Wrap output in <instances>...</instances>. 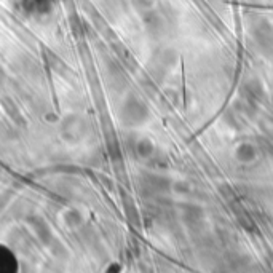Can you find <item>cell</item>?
<instances>
[{
  "label": "cell",
  "mask_w": 273,
  "mask_h": 273,
  "mask_svg": "<svg viewBox=\"0 0 273 273\" xmlns=\"http://www.w3.org/2000/svg\"><path fill=\"white\" fill-rule=\"evenodd\" d=\"M144 184L150 193H163L171 188V182L162 176H147L144 179Z\"/></svg>",
  "instance_id": "2"
},
{
  "label": "cell",
  "mask_w": 273,
  "mask_h": 273,
  "mask_svg": "<svg viewBox=\"0 0 273 273\" xmlns=\"http://www.w3.org/2000/svg\"><path fill=\"white\" fill-rule=\"evenodd\" d=\"M182 219L188 227L200 225L203 221V209L196 204H185L182 206Z\"/></svg>",
  "instance_id": "1"
},
{
  "label": "cell",
  "mask_w": 273,
  "mask_h": 273,
  "mask_svg": "<svg viewBox=\"0 0 273 273\" xmlns=\"http://www.w3.org/2000/svg\"><path fill=\"white\" fill-rule=\"evenodd\" d=\"M237 157H238V160L246 163V162H251L256 157V152H254L253 146H249V144H243V146H240L237 150Z\"/></svg>",
  "instance_id": "4"
},
{
  "label": "cell",
  "mask_w": 273,
  "mask_h": 273,
  "mask_svg": "<svg viewBox=\"0 0 273 273\" xmlns=\"http://www.w3.org/2000/svg\"><path fill=\"white\" fill-rule=\"evenodd\" d=\"M245 90H246V93H248L249 97H251V99H261V96L264 93L262 83L259 80H256V79H251L249 82H246Z\"/></svg>",
  "instance_id": "3"
},
{
  "label": "cell",
  "mask_w": 273,
  "mask_h": 273,
  "mask_svg": "<svg viewBox=\"0 0 273 273\" xmlns=\"http://www.w3.org/2000/svg\"><path fill=\"white\" fill-rule=\"evenodd\" d=\"M141 146H142V149H141L142 155H150L152 152H154V144H152L150 141H142Z\"/></svg>",
  "instance_id": "5"
}]
</instances>
